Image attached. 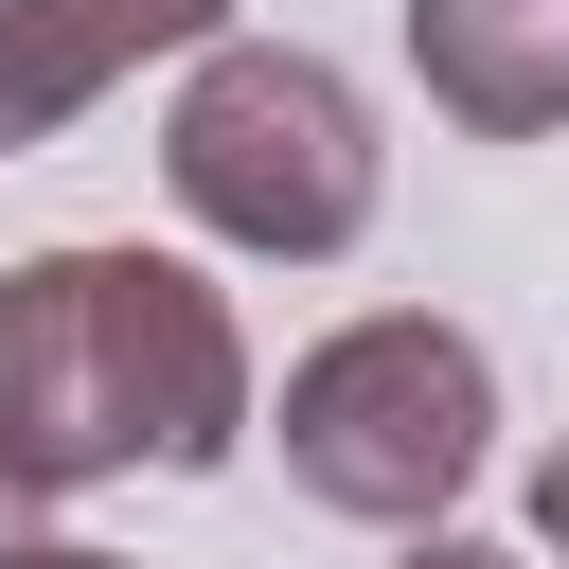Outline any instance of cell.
Segmentation results:
<instances>
[{
    "label": "cell",
    "instance_id": "cell-1",
    "mask_svg": "<svg viewBox=\"0 0 569 569\" xmlns=\"http://www.w3.org/2000/svg\"><path fill=\"white\" fill-rule=\"evenodd\" d=\"M249 320L231 284H196L178 249H36L0 267V480L71 498V480H213L249 445Z\"/></svg>",
    "mask_w": 569,
    "mask_h": 569
},
{
    "label": "cell",
    "instance_id": "cell-2",
    "mask_svg": "<svg viewBox=\"0 0 569 569\" xmlns=\"http://www.w3.org/2000/svg\"><path fill=\"white\" fill-rule=\"evenodd\" d=\"M160 196L249 249V267H338L391 196V142H373V89L302 36H213L178 71V124H160Z\"/></svg>",
    "mask_w": 569,
    "mask_h": 569
},
{
    "label": "cell",
    "instance_id": "cell-3",
    "mask_svg": "<svg viewBox=\"0 0 569 569\" xmlns=\"http://www.w3.org/2000/svg\"><path fill=\"white\" fill-rule=\"evenodd\" d=\"M249 427H284V480H302L320 516H356V533H445V498L498 462V356H480L462 320H427V302H373V320H338V338L284 373V409H249Z\"/></svg>",
    "mask_w": 569,
    "mask_h": 569
},
{
    "label": "cell",
    "instance_id": "cell-4",
    "mask_svg": "<svg viewBox=\"0 0 569 569\" xmlns=\"http://www.w3.org/2000/svg\"><path fill=\"white\" fill-rule=\"evenodd\" d=\"M213 36H231V0H0V124H18V160L53 124H89L142 53H213Z\"/></svg>",
    "mask_w": 569,
    "mask_h": 569
},
{
    "label": "cell",
    "instance_id": "cell-5",
    "mask_svg": "<svg viewBox=\"0 0 569 569\" xmlns=\"http://www.w3.org/2000/svg\"><path fill=\"white\" fill-rule=\"evenodd\" d=\"M409 71H427L445 124L551 142L569 124V0H409Z\"/></svg>",
    "mask_w": 569,
    "mask_h": 569
},
{
    "label": "cell",
    "instance_id": "cell-6",
    "mask_svg": "<svg viewBox=\"0 0 569 569\" xmlns=\"http://www.w3.org/2000/svg\"><path fill=\"white\" fill-rule=\"evenodd\" d=\"M533 533H551V551H569V427H551V445H533Z\"/></svg>",
    "mask_w": 569,
    "mask_h": 569
},
{
    "label": "cell",
    "instance_id": "cell-7",
    "mask_svg": "<svg viewBox=\"0 0 569 569\" xmlns=\"http://www.w3.org/2000/svg\"><path fill=\"white\" fill-rule=\"evenodd\" d=\"M391 569H516V551H480V533H409Z\"/></svg>",
    "mask_w": 569,
    "mask_h": 569
},
{
    "label": "cell",
    "instance_id": "cell-8",
    "mask_svg": "<svg viewBox=\"0 0 569 569\" xmlns=\"http://www.w3.org/2000/svg\"><path fill=\"white\" fill-rule=\"evenodd\" d=\"M0 569H124V551H71V533H36V551H0Z\"/></svg>",
    "mask_w": 569,
    "mask_h": 569
},
{
    "label": "cell",
    "instance_id": "cell-9",
    "mask_svg": "<svg viewBox=\"0 0 569 569\" xmlns=\"http://www.w3.org/2000/svg\"><path fill=\"white\" fill-rule=\"evenodd\" d=\"M0 551H36V498H18V480H0Z\"/></svg>",
    "mask_w": 569,
    "mask_h": 569
},
{
    "label": "cell",
    "instance_id": "cell-10",
    "mask_svg": "<svg viewBox=\"0 0 569 569\" xmlns=\"http://www.w3.org/2000/svg\"><path fill=\"white\" fill-rule=\"evenodd\" d=\"M0 160H18V124H0Z\"/></svg>",
    "mask_w": 569,
    "mask_h": 569
}]
</instances>
